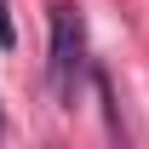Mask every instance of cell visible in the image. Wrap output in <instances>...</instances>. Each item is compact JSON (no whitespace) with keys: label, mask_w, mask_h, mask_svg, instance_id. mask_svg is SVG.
<instances>
[{"label":"cell","mask_w":149,"mask_h":149,"mask_svg":"<svg viewBox=\"0 0 149 149\" xmlns=\"http://www.w3.org/2000/svg\"><path fill=\"white\" fill-rule=\"evenodd\" d=\"M52 86L57 97H74L80 74H86V23L74 6H52Z\"/></svg>","instance_id":"obj_1"},{"label":"cell","mask_w":149,"mask_h":149,"mask_svg":"<svg viewBox=\"0 0 149 149\" xmlns=\"http://www.w3.org/2000/svg\"><path fill=\"white\" fill-rule=\"evenodd\" d=\"M17 40V29H12V12H6V0H0V46H12Z\"/></svg>","instance_id":"obj_2"},{"label":"cell","mask_w":149,"mask_h":149,"mask_svg":"<svg viewBox=\"0 0 149 149\" xmlns=\"http://www.w3.org/2000/svg\"><path fill=\"white\" fill-rule=\"evenodd\" d=\"M0 132H6V115H0Z\"/></svg>","instance_id":"obj_3"}]
</instances>
